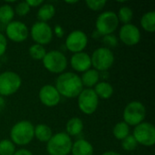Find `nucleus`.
Here are the masks:
<instances>
[{"label": "nucleus", "instance_id": "nucleus-14", "mask_svg": "<svg viewBox=\"0 0 155 155\" xmlns=\"http://www.w3.org/2000/svg\"><path fill=\"white\" fill-rule=\"evenodd\" d=\"M120 40L126 45H136L141 40L140 29L134 24L124 25L119 31Z\"/></svg>", "mask_w": 155, "mask_h": 155}, {"label": "nucleus", "instance_id": "nucleus-33", "mask_svg": "<svg viewBox=\"0 0 155 155\" xmlns=\"http://www.w3.org/2000/svg\"><path fill=\"white\" fill-rule=\"evenodd\" d=\"M7 48V39L5 35L2 33H0V56H2Z\"/></svg>", "mask_w": 155, "mask_h": 155}, {"label": "nucleus", "instance_id": "nucleus-17", "mask_svg": "<svg viewBox=\"0 0 155 155\" xmlns=\"http://www.w3.org/2000/svg\"><path fill=\"white\" fill-rule=\"evenodd\" d=\"M72 155H94V147L90 142L84 139H78L73 143Z\"/></svg>", "mask_w": 155, "mask_h": 155}, {"label": "nucleus", "instance_id": "nucleus-5", "mask_svg": "<svg viewBox=\"0 0 155 155\" xmlns=\"http://www.w3.org/2000/svg\"><path fill=\"white\" fill-rule=\"evenodd\" d=\"M146 116V109L143 103L139 101L130 102L123 113L124 122L129 126H136L143 123Z\"/></svg>", "mask_w": 155, "mask_h": 155}, {"label": "nucleus", "instance_id": "nucleus-15", "mask_svg": "<svg viewBox=\"0 0 155 155\" xmlns=\"http://www.w3.org/2000/svg\"><path fill=\"white\" fill-rule=\"evenodd\" d=\"M39 99L44 105L47 107H54L60 103L61 95L55 86L52 84H45L42 86L39 91Z\"/></svg>", "mask_w": 155, "mask_h": 155}, {"label": "nucleus", "instance_id": "nucleus-4", "mask_svg": "<svg viewBox=\"0 0 155 155\" xmlns=\"http://www.w3.org/2000/svg\"><path fill=\"white\" fill-rule=\"evenodd\" d=\"M45 68L53 74H62L67 67V58L64 54L59 50L46 52L42 60Z\"/></svg>", "mask_w": 155, "mask_h": 155}, {"label": "nucleus", "instance_id": "nucleus-23", "mask_svg": "<svg viewBox=\"0 0 155 155\" xmlns=\"http://www.w3.org/2000/svg\"><path fill=\"white\" fill-rule=\"evenodd\" d=\"M142 27L149 33H153L155 31V12L149 11L143 15L141 18Z\"/></svg>", "mask_w": 155, "mask_h": 155}, {"label": "nucleus", "instance_id": "nucleus-30", "mask_svg": "<svg viewBox=\"0 0 155 155\" xmlns=\"http://www.w3.org/2000/svg\"><path fill=\"white\" fill-rule=\"evenodd\" d=\"M30 8L31 7L28 5L26 1H22L15 5V8L14 10H15V14L18 15L19 16H25L29 13Z\"/></svg>", "mask_w": 155, "mask_h": 155}, {"label": "nucleus", "instance_id": "nucleus-2", "mask_svg": "<svg viewBox=\"0 0 155 155\" xmlns=\"http://www.w3.org/2000/svg\"><path fill=\"white\" fill-rule=\"evenodd\" d=\"M35 126L27 120H22L13 125L10 131V138L15 145L24 146L32 142L35 137Z\"/></svg>", "mask_w": 155, "mask_h": 155}, {"label": "nucleus", "instance_id": "nucleus-26", "mask_svg": "<svg viewBox=\"0 0 155 155\" xmlns=\"http://www.w3.org/2000/svg\"><path fill=\"white\" fill-rule=\"evenodd\" d=\"M117 17L124 25L130 24L134 17V11L130 6H122L118 11Z\"/></svg>", "mask_w": 155, "mask_h": 155}, {"label": "nucleus", "instance_id": "nucleus-19", "mask_svg": "<svg viewBox=\"0 0 155 155\" xmlns=\"http://www.w3.org/2000/svg\"><path fill=\"white\" fill-rule=\"evenodd\" d=\"M55 15V7L54 5L49 3H44L39 6V9L36 13V16L40 22L46 23L51 20Z\"/></svg>", "mask_w": 155, "mask_h": 155}, {"label": "nucleus", "instance_id": "nucleus-13", "mask_svg": "<svg viewBox=\"0 0 155 155\" xmlns=\"http://www.w3.org/2000/svg\"><path fill=\"white\" fill-rule=\"evenodd\" d=\"M5 35L11 41L21 43L27 39L29 30L25 23L21 21H12L6 25Z\"/></svg>", "mask_w": 155, "mask_h": 155}, {"label": "nucleus", "instance_id": "nucleus-27", "mask_svg": "<svg viewBox=\"0 0 155 155\" xmlns=\"http://www.w3.org/2000/svg\"><path fill=\"white\" fill-rule=\"evenodd\" d=\"M29 55L34 59V60H43L46 54V50L44 45H38V44H34L32 45L29 49Z\"/></svg>", "mask_w": 155, "mask_h": 155}, {"label": "nucleus", "instance_id": "nucleus-9", "mask_svg": "<svg viewBox=\"0 0 155 155\" xmlns=\"http://www.w3.org/2000/svg\"><path fill=\"white\" fill-rule=\"evenodd\" d=\"M133 136L138 144L151 147L155 143V127L151 123L143 122L135 126Z\"/></svg>", "mask_w": 155, "mask_h": 155}, {"label": "nucleus", "instance_id": "nucleus-21", "mask_svg": "<svg viewBox=\"0 0 155 155\" xmlns=\"http://www.w3.org/2000/svg\"><path fill=\"white\" fill-rule=\"evenodd\" d=\"M84 130V123L83 120L78 117L71 118L65 125V133L71 136H77L79 135Z\"/></svg>", "mask_w": 155, "mask_h": 155}, {"label": "nucleus", "instance_id": "nucleus-35", "mask_svg": "<svg viewBox=\"0 0 155 155\" xmlns=\"http://www.w3.org/2000/svg\"><path fill=\"white\" fill-rule=\"evenodd\" d=\"M26 3L28 4V5L30 7H37V6H40L41 5H43L44 1L43 0H28V1H26Z\"/></svg>", "mask_w": 155, "mask_h": 155}, {"label": "nucleus", "instance_id": "nucleus-12", "mask_svg": "<svg viewBox=\"0 0 155 155\" xmlns=\"http://www.w3.org/2000/svg\"><path fill=\"white\" fill-rule=\"evenodd\" d=\"M88 43L87 35L81 30L71 32L65 39V47L70 52L76 54L83 52Z\"/></svg>", "mask_w": 155, "mask_h": 155}, {"label": "nucleus", "instance_id": "nucleus-37", "mask_svg": "<svg viewBox=\"0 0 155 155\" xmlns=\"http://www.w3.org/2000/svg\"><path fill=\"white\" fill-rule=\"evenodd\" d=\"M5 107V101L3 96H0V112H2Z\"/></svg>", "mask_w": 155, "mask_h": 155}, {"label": "nucleus", "instance_id": "nucleus-36", "mask_svg": "<svg viewBox=\"0 0 155 155\" xmlns=\"http://www.w3.org/2000/svg\"><path fill=\"white\" fill-rule=\"evenodd\" d=\"M14 155H33V153L27 149H19L15 151Z\"/></svg>", "mask_w": 155, "mask_h": 155}, {"label": "nucleus", "instance_id": "nucleus-1", "mask_svg": "<svg viewBox=\"0 0 155 155\" xmlns=\"http://www.w3.org/2000/svg\"><path fill=\"white\" fill-rule=\"evenodd\" d=\"M55 88L61 96L66 98L77 97L84 89L80 76L72 72L60 74L55 82Z\"/></svg>", "mask_w": 155, "mask_h": 155}, {"label": "nucleus", "instance_id": "nucleus-24", "mask_svg": "<svg viewBox=\"0 0 155 155\" xmlns=\"http://www.w3.org/2000/svg\"><path fill=\"white\" fill-rule=\"evenodd\" d=\"M15 16V10L12 5L4 4L0 6V23L8 25Z\"/></svg>", "mask_w": 155, "mask_h": 155}, {"label": "nucleus", "instance_id": "nucleus-22", "mask_svg": "<svg viewBox=\"0 0 155 155\" xmlns=\"http://www.w3.org/2000/svg\"><path fill=\"white\" fill-rule=\"evenodd\" d=\"M34 134H35V137L39 142L47 143L53 136V131L48 125L44 124H39L36 126H35Z\"/></svg>", "mask_w": 155, "mask_h": 155}, {"label": "nucleus", "instance_id": "nucleus-38", "mask_svg": "<svg viewBox=\"0 0 155 155\" xmlns=\"http://www.w3.org/2000/svg\"><path fill=\"white\" fill-rule=\"evenodd\" d=\"M102 155H122V154H120L119 153L114 152V151H107V152L104 153Z\"/></svg>", "mask_w": 155, "mask_h": 155}, {"label": "nucleus", "instance_id": "nucleus-3", "mask_svg": "<svg viewBox=\"0 0 155 155\" xmlns=\"http://www.w3.org/2000/svg\"><path fill=\"white\" fill-rule=\"evenodd\" d=\"M72 145V139L66 133H57L47 142L46 151L49 155H68L71 153Z\"/></svg>", "mask_w": 155, "mask_h": 155}, {"label": "nucleus", "instance_id": "nucleus-39", "mask_svg": "<svg viewBox=\"0 0 155 155\" xmlns=\"http://www.w3.org/2000/svg\"><path fill=\"white\" fill-rule=\"evenodd\" d=\"M78 1H65L66 4H76Z\"/></svg>", "mask_w": 155, "mask_h": 155}, {"label": "nucleus", "instance_id": "nucleus-10", "mask_svg": "<svg viewBox=\"0 0 155 155\" xmlns=\"http://www.w3.org/2000/svg\"><path fill=\"white\" fill-rule=\"evenodd\" d=\"M78 107L84 114H93L98 108L99 98L93 88H85L77 96Z\"/></svg>", "mask_w": 155, "mask_h": 155}, {"label": "nucleus", "instance_id": "nucleus-29", "mask_svg": "<svg viewBox=\"0 0 155 155\" xmlns=\"http://www.w3.org/2000/svg\"><path fill=\"white\" fill-rule=\"evenodd\" d=\"M138 146V143L133 134H129L127 137H125L122 141V148L126 152H132L134 151Z\"/></svg>", "mask_w": 155, "mask_h": 155}, {"label": "nucleus", "instance_id": "nucleus-11", "mask_svg": "<svg viewBox=\"0 0 155 155\" xmlns=\"http://www.w3.org/2000/svg\"><path fill=\"white\" fill-rule=\"evenodd\" d=\"M30 35L35 44L45 45L52 41L54 33L52 27L47 23L38 21L32 25Z\"/></svg>", "mask_w": 155, "mask_h": 155}, {"label": "nucleus", "instance_id": "nucleus-34", "mask_svg": "<svg viewBox=\"0 0 155 155\" xmlns=\"http://www.w3.org/2000/svg\"><path fill=\"white\" fill-rule=\"evenodd\" d=\"M53 33H54V35L57 37H62L64 35V29H63V27L61 25H55Z\"/></svg>", "mask_w": 155, "mask_h": 155}, {"label": "nucleus", "instance_id": "nucleus-7", "mask_svg": "<svg viewBox=\"0 0 155 155\" xmlns=\"http://www.w3.org/2000/svg\"><path fill=\"white\" fill-rule=\"evenodd\" d=\"M119 25L117 14L114 11H104L101 13L95 21L96 31L101 35H112Z\"/></svg>", "mask_w": 155, "mask_h": 155}, {"label": "nucleus", "instance_id": "nucleus-32", "mask_svg": "<svg viewBox=\"0 0 155 155\" xmlns=\"http://www.w3.org/2000/svg\"><path fill=\"white\" fill-rule=\"evenodd\" d=\"M103 42L109 47H114L117 45V38L114 35H107L103 36Z\"/></svg>", "mask_w": 155, "mask_h": 155}, {"label": "nucleus", "instance_id": "nucleus-40", "mask_svg": "<svg viewBox=\"0 0 155 155\" xmlns=\"http://www.w3.org/2000/svg\"><path fill=\"white\" fill-rule=\"evenodd\" d=\"M0 68H1V62H0Z\"/></svg>", "mask_w": 155, "mask_h": 155}, {"label": "nucleus", "instance_id": "nucleus-28", "mask_svg": "<svg viewBox=\"0 0 155 155\" xmlns=\"http://www.w3.org/2000/svg\"><path fill=\"white\" fill-rule=\"evenodd\" d=\"M15 151V145L11 140L4 139L0 141V155H14Z\"/></svg>", "mask_w": 155, "mask_h": 155}, {"label": "nucleus", "instance_id": "nucleus-8", "mask_svg": "<svg viewBox=\"0 0 155 155\" xmlns=\"http://www.w3.org/2000/svg\"><path fill=\"white\" fill-rule=\"evenodd\" d=\"M21 77L13 71H5L0 74V96H10L15 94L21 87Z\"/></svg>", "mask_w": 155, "mask_h": 155}, {"label": "nucleus", "instance_id": "nucleus-25", "mask_svg": "<svg viewBox=\"0 0 155 155\" xmlns=\"http://www.w3.org/2000/svg\"><path fill=\"white\" fill-rule=\"evenodd\" d=\"M113 134L117 140L123 141L125 137H127L130 134V126L124 121L119 122L114 125L113 129Z\"/></svg>", "mask_w": 155, "mask_h": 155}, {"label": "nucleus", "instance_id": "nucleus-31", "mask_svg": "<svg viewBox=\"0 0 155 155\" xmlns=\"http://www.w3.org/2000/svg\"><path fill=\"white\" fill-rule=\"evenodd\" d=\"M87 7L93 11H100L102 10L105 5H106V1L105 0H87L85 2Z\"/></svg>", "mask_w": 155, "mask_h": 155}, {"label": "nucleus", "instance_id": "nucleus-20", "mask_svg": "<svg viewBox=\"0 0 155 155\" xmlns=\"http://www.w3.org/2000/svg\"><path fill=\"white\" fill-rule=\"evenodd\" d=\"M93 89L94 93L96 94V95L98 96V98L109 99L114 94L113 85L110 83L105 82V81L98 82Z\"/></svg>", "mask_w": 155, "mask_h": 155}, {"label": "nucleus", "instance_id": "nucleus-6", "mask_svg": "<svg viewBox=\"0 0 155 155\" xmlns=\"http://www.w3.org/2000/svg\"><path fill=\"white\" fill-rule=\"evenodd\" d=\"M92 66L100 72H107L114 63V54L108 47H99L95 49L91 56Z\"/></svg>", "mask_w": 155, "mask_h": 155}, {"label": "nucleus", "instance_id": "nucleus-16", "mask_svg": "<svg viewBox=\"0 0 155 155\" xmlns=\"http://www.w3.org/2000/svg\"><path fill=\"white\" fill-rule=\"evenodd\" d=\"M70 64L74 71L84 73L89 70L92 66L91 56L85 52L74 54L70 59Z\"/></svg>", "mask_w": 155, "mask_h": 155}, {"label": "nucleus", "instance_id": "nucleus-18", "mask_svg": "<svg viewBox=\"0 0 155 155\" xmlns=\"http://www.w3.org/2000/svg\"><path fill=\"white\" fill-rule=\"evenodd\" d=\"M80 79L83 84V86H85L87 88H92V87H94L95 84L99 82L100 73L94 68H90L89 70L82 74V76H80Z\"/></svg>", "mask_w": 155, "mask_h": 155}]
</instances>
